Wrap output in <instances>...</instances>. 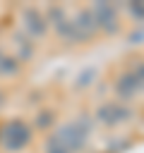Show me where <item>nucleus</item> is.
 Here are the masks:
<instances>
[{
  "mask_svg": "<svg viewBox=\"0 0 144 153\" xmlns=\"http://www.w3.org/2000/svg\"><path fill=\"white\" fill-rule=\"evenodd\" d=\"M89 134H91V124H89V120H84V117H74L72 122L62 124L60 131H58L55 136L62 141V146H65L70 153H77V151H82V148L86 146Z\"/></svg>",
  "mask_w": 144,
  "mask_h": 153,
  "instance_id": "obj_1",
  "label": "nucleus"
},
{
  "mask_svg": "<svg viewBox=\"0 0 144 153\" xmlns=\"http://www.w3.org/2000/svg\"><path fill=\"white\" fill-rule=\"evenodd\" d=\"M31 141V129L22 120H10L0 127V143L7 151H22Z\"/></svg>",
  "mask_w": 144,
  "mask_h": 153,
  "instance_id": "obj_2",
  "label": "nucleus"
},
{
  "mask_svg": "<svg viewBox=\"0 0 144 153\" xmlns=\"http://www.w3.org/2000/svg\"><path fill=\"white\" fill-rule=\"evenodd\" d=\"M46 19H48V24L58 31V36L60 38H65V41H72V43H79L82 38H79V33H77V26H74V19L62 10V7H58V5H53V7H48V12H46Z\"/></svg>",
  "mask_w": 144,
  "mask_h": 153,
  "instance_id": "obj_3",
  "label": "nucleus"
},
{
  "mask_svg": "<svg viewBox=\"0 0 144 153\" xmlns=\"http://www.w3.org/2000/svg\"><path fill=\"white\" fill-rule=\"evenodd\" d=\"M96 117L106 127H118V124H122V122H127L132 117V110L125 103H103L96 110Z\"/></svg>",
  "mask_w": 144,
  "mask_h": 153,
  "instance_id": "obj_4",
  "label": "nucleus"
},
{
  "mask_svg": "<svg viewBox=\"0 0 144 153\" xmlns=\"http://www.w3.org/2000/svg\"><path fill=\"white\" fill-rule=\"evenodd\" d=\"M22 26H24V33L29 38H41L46 33V29H48V19H46V14L41 10L29 7V10L22 12Z\"/></svg>",
  "mask_w": 144,
  "mask_h": 153,
  "instance_id": "obj_5",
  "label": "nucleus"
},
{
  "mask_svg": "<svg viewBox=\"0 0 144 153\" xmlns=\"http://www.w3.org/2000/svg\"><path fill=\"white\" fill-rule=\"evenodd\" d=\"M91 12H94V19H96L98 29H103L108 33L118 31L120 24H118V10H115V5H110V2H96L91 7Z\"/></svg>",
  "mask_w": 144,
  "mask_h": 153,
  "instance_id": "obj_6",
  "label": "nucleus"
},
{
  "mask_svg": "<svg viewBox=\"0 0 144 153\" xmlns=\"http://www.w3.org/2000/svg\"><path fill=\"white\" fill-rule=\"evenodd\" d=\"M139 91H142V84H139V79L134 76L132 69L125 72V74H120V79L115 81V93H118L122 100H132Z\"/></svg>",
  "mask_w": 144,
  "mask_h": 153,
  "instance_id": "obj_7",
  "label": "nucleus"
},
{
  "mask_svg": "<svg viewBox=\"0 0 144 153\" xmlns=\"http://www.w3.org/2000/svg\"><path fill=\"white\" fill-rule=\"evenodd\" d=\"M72 19H74V26H77V33H79V38H82V41L91 38V36L96 33V29H98L91 10H79Z\"/></svg>",
  "mask_w": 144,
  "mask_h": 153,
  "instance_id": "obj_8",
  "label": "nucleus"
},
{
  "mask_svg": "<svg viewBox=\"0 0 144 153\" xmlns=\"http://www.w3.org/2000/svg\"><path fill=\"white\" fill-rule=\"evenodd\" d=\"M34 38H29L26 33H17L14 36V41H12V45H14V50L19 53V60H29L31 55H34V43H31Z\"/></svg>",
  "mask_w": 144,
  "mask_h": 153,
  "instance_id": "obj_9",
  "label": "nucleus"
},
{
  "mask_svg": "<svg viewBox=\"0 0 144 153\" xmlns=\"http://www.w3.org/2000/svg\"><path fill=\"white\" fill-rule=\"evenodd\" d=\"M19 69V60L0 50V74H14Z\"/></svg>",
  "mask_w": 144,
  "mask_h": 153,
  "instance_id": "obj_10",
  "label": "nucleus"
},
{
  "mask_svg": "<svg viewBox=\"0 0 144 153\" xmlns=\"http://www.w3.org/2000/svg\"><path fill=\"white\" fill-rule=\"evenodd\" d=\"M46 153H70V151H67V148L62 146V141L53 134V136L46 141Z\"/></svg>",
  "mask_w": 144,
  "mask_h": 153,
  "instance_id": "obj_11",
  "label": "nucleus"
},
{
  "mask_svg": "<svg viewBox=\"0 0 144 153\" xmlns=\"http://www.w3.org/2000/svg\"><path fill=\"white\" fill-rule=\"evenodd\" d=\"M127 12H130L134 19L144 22V2H130V5H127Z\"/></svg>",
  "mask_w": 144,
  "mask_h": 153,
  "instance_id": "obj_12",
  "label": "nucleus"
},
{
  "mask_svg": "<svg viewBox=\"0 0 144 153\" xmlns=\"http://www.w3.org/2000/svg\"><path fill=\"white\" fill-rule=\"evenodd\" d=\"M94 76H96V69H94V67H91V69H86V72H82V74H79V81H77V86L91 84V81H94Z\"/></svg>",
  "mask_w": 144,
  "mask_h": 153,
  "instance_id": "obj_13",
  "label": "nucleus"
},
{
  "mask_svg": "<svg viewBox=\"0 0 144 153\" xmlns=\"http://www.w3.org/2000/svg\"><path fill=\"white\" fill-rule=\"evenodd\" d=\"M132 72H134V76L139 79V84H142V88H144V62H142V65H137V67H134Z\"/></svg>",
  "mask_w": 144,
  "mask_h": 153,
  "instance_id": "obj_14",
  "label": "nucleus"
},
{
  "mask_svg": "<svg viewBox=\"0 0 144 153\" xmlns=\"http://www.w3.org/2000/svg\"><path fill=\"white\" fill-rule=\"evenodd\" d=\"M46 122H48V124L53 122V112H41V115H38V124H46Z\"/></svg>",
  "mask_w": 144,
  "mask_h": 153,
  "instance_id": "obj_15",
  "label": "nucleus"
},
{
  "mask_svg": "<svg viewBox=\"0 0 144 153\" xmlns=\"http://www.w3.org/2000/svg\"><path fill=\"white\" fill-rule=\"evenodd\" d=\"M0 108H2V93H0Z\"/></svg>",
  "mask_w": 144,
  "mask_h": 153,
  "instance_id": "obj_16",
  "label": "nucleus"
}]
</instances>
